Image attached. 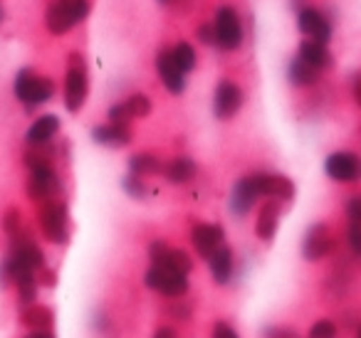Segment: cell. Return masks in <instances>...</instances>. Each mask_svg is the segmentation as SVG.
Instances as JSON below:
<instances>
[{
  "label": "cell",
  "instance_id": "24",
  "mask_svg": "<svg viewBox=\"0 0 361 338\" xmlns=\"http://www.w3.org/2000/svg\"><path fill=\"white\" fill-rule=\"evenodd\" d=\"M20 323L30 328V331H45V328L55 326V311H52V306H47V303L37 301V303H32V306L23 308Z\"/></svg>",
  "mask_w": 361,
  "mask_h": 338
},
{
  "label": "cell",
  "instance_id": "20",
  "mask_svg": "<svg viewBox=\"0 0 361 338\" xmlns=\"http://www.w3.org/2000/svg\"><path fill=\"white\" fill-rule=\"evenodd\" d=\"M60 131V119L55 114H42L40 119L32 121V126L25 134V144L30 149H45V146L52 144V139Z\"/></svg>",
  "mask_w": 361,
  "mask_h": 338
},
{
  "label": "cell",
  "instance_id": "4",
  "mask_svg": "<svg viewBox=\"0 0 361 338\" xmlns=\"http://www.w3.org/2000/svg\"><path fill=\"white\" fill-rule=\"evenodd\" d=\"M13 92H16V99L20 101L27 111H32V109H37V106L47 104V101L55 96V82H52L50 77L37 75L30 67H23L16 75Z\"/></svg>",
  "mask_w": 361,
  "mask_h": 338
},
{
  "label": "cell",
  "instance_id": "3",
  "mask_svg": "<svg viewBox=\"0 0 361 338\" xmlns=\"http://www.w3.org/2000/svg\"><path fill=\"white\" fill-rule=\"evenodd\" d=\"M37 230L42 232V237L55 247H65L70 242L72 234V223H70V208L65 200H47V203L37 205Z\"/></svg>",
  "mask_w": 361,
  "mask_h": 338
},
{
  "label": "cell",
  "instance_id": "6",
  "mask_svg": "<svg viewBox=\"0 0 361 338\" xmlns=\"http://www.w3.org/2000/svg\"><path fill=\"white\" fill-rule=\"evenodd\" d=\"M90 0H52L45 13V25L52 35H67L75 25L87 20Z\"/></svg>",
  "mask_w": 361,
  "mask_h": 338
},
{
  "label": "cell",
  "instance_id": "22",
  "mask_svg": "<svg viewBox=\"0 0 361 338\" xmlns=\"http://www.w3.org/2000/svg\"><path fill=\"white\" fill-rule=\"evenodd\" d=\"M297 57H300L302 62H307L310 67H314L317 72H326L334 65V57H331L329 47L314 40H302L300 50H297Z\"/></svg>",
  "mask_w": 361,
  "mask_h": 338
},
{
  "label": "cell",
  "instance_id": "13",
  "mask_svg": "<svg viewBox=\"0 0 361 338\" xmlns=\"http://www.w3.org/2000/svg\"><path fill=\"white\" fill-rule=\"evenodd\" d=\"M191 244L201 259H211L226 244V230L218 223H196L191 227Z\"/></svg>",
  "mask_w": 361,
  "mask_h": 338
},
{
  "label": "cell",
  "instance_id": "19",
  "mask_svg": "<svg viewBox=\"0 0 361 338\" xmlns=\"http://www.w3.org/2000/svg\"><path fill=\"white\" fill-rule=\"evenodd\" d=\"M92 139L94 144L99 146H106V149H124L134 141V131L131 126H124V124H99L92 129Z\"/></svg>",
  "mask_w": 361,
  "mask_h": 338
},
{
  "label": "cell",
  "instance_id": "46",
  "mask_svg": "<svg viewBox=\"0 0 361 338\" xmlns=\"http://www.w3.org/2000/svg\"><path fill=\"white\" fill-rule=\"evenodd\" d=\"M159 3H161V6H169V3H171V0H159Z\"/></svg>",
  "mask_w": 361,
  "mask_h": 338
},
{
  "label": "cell",
  "instance_id": "12",
  "mask_svg": "<svg viewBox=\"0 0 361 338\" xmlns=\"http://www.w3.org/2000/svg\"><path fill=\"white\" fill-rule=\"evenodd\" d=\"M245 104V92L238 82L233 80H221L216 84V92H213V114L216 119L228 121L238 114Z\"/></svg>",
  "mask_w": 361,
  "mask_h": 338
},
{
  "label": "cell",
  "instance_id": "45",
  "mask_svg": "<svg viewBox=\"0 0 361 338\" xmlns=\"http://www.w3.org/2000/svg\"><path fill=\"white\" fill-rule=\"evenodd\" d=\"M354 338H361V323H359V328H356V336Z\"/></svg>",
  "mask_w": 361,
  "mask_h": 338
},
{
  "label": "cell",
  "instance_id": "11",
  "mask_svg": "<svg viewBox=\"0 0 361 338\" xmlns=\"http://www.w3.org/2000/svg\"><path fill=\"white\" fill-rule=\"evenodd\" d=\"M324 173L329 175L334 183H359L361 180V156L354 151H334L326 156L324 161Z\"/></svg>",
  "mask_w": 361,
  "mask_h": 338
},
{
  "label": "cell",
  "instance_id": "43",
  "mask_svg": "<svg viewBox=\"0 0 361 338\" xmlns=\"http://www.w3.org/2000/svg\"><path fill=\"white\" fill-rule=\"evenodd\" d=\"M25 338H57V333L52 328H45V331H27Z\"/></svg>",
  "mask_w": 361,
  "mask_h": 338
},
{
  "label": "cell",
  "instance_id": "15",
  "mask_svg": "<svg viewBox=\"0 0 361 338\" xmlns=\"http://www.w3.org/2000/svg\"><path fill=\"white\" fill-rule=\"evenodd\" d=\"M297 27H300V32L307 40L322 42V45H326L331 40V23L317 8H302L297 13Z\"/></svg>",
  "mask_w": 361,
  "mask_h": 338
},
{
  "label": "cell",
  "instance_id": "44",
  "mask_svg": "<svg viewBox=\"0 0 361 338\" xmlns=\"http://www.w3.org/2000/svg\"><path fill=\"white\" fill-rule=\"evenodd\" d=\"M6 20V11H3V3H0V23Z\"/></svg>",
  "mask_w": 361,
  "mask_h": 338
},
{
  "label": "cell",
  "instance_id": "42",
  "mask_svg": "<svg viewBox=\"0 0 361 338\" xmlns=\"http://www.w3.org/2000/svg\"><path fill=\"white\" fill-rule=\"evenodd\" d=\"M151 338H178V333H176V328H171V326H159Z\"/></svg>",
  "mask_w": 361,
  "mask_h": 338
},
{
  "label": "cell",
  "instance_id": "33",
  "mask_svg": "<svg viewBox=\"0 0 361 338\" xmlns=\"http://www.w3.org/2000/svg\"><path fill=\"white\" fill-rule=\"evenodd\" d=\"M211 338H243V336L231 321H223V318H218V321L213 323V328H211Z\"/></svg>",
  "mask_w": 361,
  "mask_h": 338
},
{
  "label": "cell",
  "instance_id": "10",
  "mask_svg": "<svg viewBox=\"0 0 361 338\" xmlns=\"http://www.w3.org/2000/svg\"><path fill=\"white\" fill-rule=\"evenodd\" d=\"M334 249H336V237L326 223H314L305 232V239H302V257H305L307 262H312V264L322 262V259L329 257Z\"/></svg>",
  "mask_w": 361,
  "mask_h": 338
},
{
  "label": "cell",
  "instance_id": "5",
  "mask_svg": "<svg viewBox=\"0 0 361 338\" xmlns=\"http://www.w3.org/2000/svg\"><path fill=\"white\" fill-rule=\"evenodd\" d=\"M90 96V75L82 52H70L67 57V75H65V109L70 114L82 111Z\"/></svg>",
  "mask_w": 361,
  "mask_h": 338
},
{
  "label": "cell",
  "instance_id": "1",
  "mask_svg": "<svg viewBox=\"0 0 361 338\" xmlns=\"http://www.w3.org/2000/svg\"><path fill=\"white\" fill-rule=\"evenodd\" d=\"M45 267H47L45 249L25 230L23 234L11 239L8 254L0 262V287H16L20 279L37 277Z\"/></svg>",
  "mask_w": 361,
  "mask_h": 338
},
{
  "label": "cell",
  "instance_id": "32",
  "mask_svg": "<svg viewBox=\"0 0 361 338\" xmlns=\"http://www.w3.org/2000/svg\"><path fill=\"white\" fill-rule=\"evenodd\" d=\"M346 247H349L351 257L361 262V227L359 225H349L346 227Z\"/></svg>",
  "mask_w": 361,
  "mask_h": 338
},
{
  "label": "cell",
  "instance_id": "27",
  "mask_svg": "<svg viewBox=\"0 0 361 338\" xmlns=\"http://www.w3.org/2000/svg\"><path fill=\"white\" fill-rule=\"evenodd\" d=\"M171 57H173V62L178 65V70L183 72V75H188V72L196 70V50H193L191 42H176L173 47H171Z\"/></svg>",
  "mask_w": 361,
  "mask_h": 338
},
{
  "label": "cell",
  "instance_id": "7",
  "mask_svg": "<svg viewBox=\"0 0 361 338\" xmlns=\"http://www.w3.org/2000/svg\"><path fill=\"white\" fill-rule=\"evenodd\" d=\"M144 284L146 289H151L164 299H186V294L191 292L188 274L171 272V269L154 267V264L144 272Z\"/></svg>",
  "mask_w": 361,
  "mask_h": 338
},
{
  "label": "cell",
  "instance_id": "9",
  "mask_svg": "<svg viewBox=\"0 0 361 338\" xmlns=\"http://www.w3.org/2000/svg\"><path fill=\"white\" fill-rule=\"evenodd\" d=\"M149 259L154 267H164L178 274H191L193 272V259L186 249L171 247L166 239H151L149 242Z\"/></svg>",
  "mask_w": 361,
  "mask_h": 338
},
{
  "label": "cell",
  "instance_id": "25",
  "mask_svg": "<svg viewBox=\"0 0 361 338\" xmlns=\"http://www.w3.org/2000/svg\"><path fill=\"white\" fill-rule=\"evenodd\" d=\"M322 72H317L314 67H310L307 62H302L300 57H295V60L290 62V67H287V80H290L292 87H297V89H307V87H314L317 82H319Z\"/></svg>",
  "mask_w": 361,
  "mask_h": 338
},
{
  "label": "cell",
  "instance_id": "8",
  "mask_svg": "<svg viewBox=\"0 0 361 338\" xmlns=\"http://www.w3.org/2000/svg\"><path fill=\"white\" fill-rule=\"evenodd\" d=\"M213 30H216V47L226 52H233L243 45V23L235 8L221 6L216 11V20H213Z\"/></svg>",
  "mask_w": 361,
  "mask_h": 338
},
{
  "label": "cell",
  "instance_id": "14",
  "mask_svg": "<svg viewBox=\"0 0 361 338\" xmlns=\"http://www.w3.org/2000/svg\"><path fill=\"white\" fill-rule=\"evenodd\" d=\"M255 178V188L260 193V198L265 200H277V203H290L295 198V183L287 175L280 173H252Z\"/></svg>",
  "mask_w": 361,
  "mask_h": 338
},
{
  "label": "cell",
  "instance_id": "30",
  "mask_svg": "<svg viewBox=\"0 0 361 338\" xmlns=\"http://www.w3.org/2000/svg\"><path fill=\"white\" fill-rule=\"evenodd\" d=\"M3 232L8 234V239L18 237V234L25 232V225H23V215L18 208H11L6 210V215H3Z\"/></svg>",
  "mask_w": 361,
  "mask_h": 338
},
{
  "label": "cell",
  "instance_id": "21",
  "mask_svg": "<svg viewBox=\"0 0 361 338\" xmlns=\"http://www.w3.org/2000/svg\"><path fill=\"white\" fill-rule=\"evenodd\" d=\"M208 269H211V277L218 287H228L235 277V254L228 244H223L211 259H208Z\"/></svg>",
  "mask_w": 361,
  "mask_h": 338
},
{
  "label": "cell",
  "instance_id": "2",
  "mask_svg": "<svg viewBox=\"0 0 361 338\" xmlns=\"http://www.w3.org/2000/svg\"><path fill=\"white\" fill-rule=\"evenodd\" d=\"M25 165L30 170L27 175V198L32 203H47V200H57L62 193V178L55 170V163H52V149L45 146V149H30L25 154Z\"/></svg>",
  "mask_w": 361,
  "mask_h": 338
},
{
  "label": "cell",
  "instance_id": "37",
  "mask_svg": "<svg viewBox=\"0 0 361 338\" xmlns=\"http://www.w3.org/2000/svg\"><path fill=\"white\" fill-rule=\"evenodd\" d=\"M265 338H300V333L290 326H270L265 328Z\"/></svg>",
  "mask_w": 361,
  "mask_h": 338
},
{
  "label": "cell",
  "instance_id": "35",
  "mask_svg": "<svg viewBox=\"0 0 361 338\" xmlns=\"http://www.w3.org/2000/svg\"><path fill=\"white\" fill-rule=\"evenodd\" d=\"M109 124H124V126H131V116H129V111H126V106H124V101H116L114 106L109 109Z\"/></svg>",
  "mask_w": 361,
  "mask_h": 338
},
{
  "label": "cell",
  "instance_id": "36",
  "mask_svg": "<svg viewBox=\"0 0 361 338\" xmlns=\"http://www.w3.org/2000/svg\"><path fill=\"white\" fill-rule=\"evenodd\" d=\"M196 37L201 40V45L216 47V30H213V23H203V25H198Z\"/></svg>",
  "mask_w": 361,
  "mask_h": 338
},
{
  "label": "cell",
  "instance_id": "38",
  "mask_svg": "<svg viewBox=\"0 0 361 338\" xmlns=\"http://www.w3.org/2000/svg\"><path fill=\"white\" fill-rule=\"evenodd\" d=\"M171 313H173L178 321H188V318H191V306H188V301H183V299H173Z\"/></svg>",
  "mask_w": 361,
  "mask_h": 338
},
{
  "label": "cell",
  "instance_id": "34",
  "mask_svg": "<svg viewBox=\"0 0 361 338\" xmlns=\"http://www.w3.org/2000/svg\"><path fill=\"white\" fill-rule=\"evenodd\" d=\"M346 220H349V225H359L361 227V193L351 195L349 200H346Z\"/></svg>",
  "mask_w": 361,
  "mask_h": 338
},
{
  "label": "cell",
  "instance_id": "29",
  "mask_svg": "<svg viewBox=\"0 0 361 338\" xmlns=\"http://www.w3.org/2000/svg\"><path fill=\"white\" fill-rule=\"evenodd\" d=\"M124 106L131 119H146L151 114V109H154V104H151V99L146 94H131L129 99H124Z\"/></svg>",
  "mask_w": 361,
  "mask_h": 338
},
{
  "label": "cell",
  "instance_id": "26",
  "mask_svg": "<svg viewBox=\"0 0 361 338\" xmlns=\"http://www.w3.org/2000/svg\"><path fill=\"white\" fill-rule=\"evenodd\" d=\"M129 173L139 175V178H149V175L164 173V161L154 154H134L129 158Z\"/></svg>",
  "mask_w": 361,
  "mask_h": 338
},
{
  "label": "cell",
  "instance_id": "23",
  "mask_svg": "<svg viewBox=\"0 0 361 338\" xmlns=\"http://www.w3.org/2000/svg\"><path fill=\"white\" fill-rule=\"evenodd\" d=\"M198 175V165L188 156H176L169 163H164V178L171 185H188Z\"/></svg>",
  "mask_w": 361,
  "mask_h": 338
},
{
  "label": "cell",
  "instance_id": "16",
  "mask_svg": "<svg viewBox=\"0 0 361 338\" xmlns=\"http://www.w3.org/2000/svg\"><path fill=\"white\" fill-rule=\"evenodd\" d=\"M156 75H159L161 84L171 92L173 96H180L186 92V75L178 70V65L171 57V50L156 52Z\"/></svg>",
  "mask_w": 361,
  "mask_h": 338
},
{
  "label": "cell",
  "instance_id": "18",
  "mask_svg": "<svg viewBox=\"0 0 361 338\" xmlns=\"http://www.w3.org/2000/svg\"><path fill=\"white\" fill-rule=\"evenodd\" d=\"M280 203L277 200H265L257 210L255 218V237L260 242H272L280 230Z\"/></svg>",
  "mask_w": 361,
  "mask_h": 338
},
{
  "label": "cell",
  "instance_id": "31",
  "mask_svg": "<svg viewBox=\"0 0 361 338\" xmlns=\"http://www.w3.org/2000/svg\"><path fill=\"white\" fill-rule=\"evenodd\" d=\"M121 188H124L126 195H129V198H134V200H144L146 195H149V188H146L144 178H139V175H131V173L121 178Z\"/></svg>",
  "mask_w": 361,
  "mask_h": 338
},
{
  "label": "cell",
  "instance_id": "17",
  "mask_svg": "<svg viewBox=\"0 0 361 338\" xmlns=\"http://www.w3.org/2000/svg\"><path fill=\"white\" fill-rule=\"evenodd\" d=\"M257 200H260V193H257V188H255V178L245 175V178L235 180V185H233V190H231V213L235 215V218H245L257 205Z\"/></svg>",
  "mask_w": 361,
  "mask_h": 338
},
{
  "label": "cell",
  "instance_id": "40",
  "mask_svg": "<svg viewBox=\"0 0 361 338\" xmlns=\"http://www.w3.org/2000/svg\"><path fill=\"white\" fill-rule=\"evenodd\" d=\"M94 326L99 328V333H102V336H104V338H109V336H111V321L104 316V313L94 318Z\"/></svg>",
  "mask_w": 361,
  "mask_h": 338
},
{
  "label": "cell",
  "instance_id": "39",
  "mask_svg": "<svg viewBox=\"0 0 361 338\" xmlns=\"http://www.w3.org/2000/svg\"><path fill=\"white\" fill-rule=\"evenodd\" d=\"M37 282H40V287H47V289H52L57 284V274H55V269H50V267H45L40 274H37Z\"/></svg>",
  "mask_w": 361,
  "mask_h": 338
},
{
  "label": "cell",
  "instance_id": "41",
  "mask_svg": "<svg viewBox=\"0 0 361 338\" xmlns=\"http://www.w3.org/2000/svg\"><path fill=\"white\" fill-rule=\"evenodd\" d=\"M351 96H354V101L361 106V72H356V75L351 77Z\"/></svg>",
  "mask_w": 361,
  "mask_h": 338
},
{
  "label": "cell",
  "instance_id": "28",
  "mask_svg": "<svg viewBox=\"0 0 361 338\" xmlns=\"http://www.w3.org/2000/svg\"><path fill=\"white\" fill-rule=\"evenodd\" d=\"M339 333H341V328H339V323H336L334 318L322 316L310 326L307 338H339Z\"/></svg>",
  "mask_w": 361,
  "mask_h": 338
}]
</instances>
